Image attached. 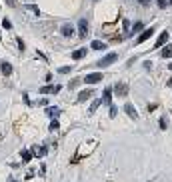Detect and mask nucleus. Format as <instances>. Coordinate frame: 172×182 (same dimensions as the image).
Here are the masks:
<instances>
[{
	"label": "nucleus",
	"instance_id": "nucleus-14",
	"mask_svg": "<svg viewBox=\"0 0 172 182\" xmlns=\"http://www.w3.org/2000/svg\"><path fill=\"white\" fill-rule=\"evenodd\" d=\"M20 156H22V162H30V158H32L34 154H32V150H22Z\"/></svg>",
	"mask_w": 172,
	"mask_h": 182
},
{
	"label": "nucleus",
	"instance_id": "nucleus-34",
	"mask_svg": "<svg viewBox=\"0 0 172 182\" xmlns=\"http://www.w3.org/2000/svg\"><path fill=\"white\" fill-rule=\"evenodd\" d=\"M170 4H172V0H170Z\"/></svg>",
	"mask_w": 172,
	"mask_h": 182
},
{
	"label": "nucleus",
	"instance_id": "nucleus-27",
	"mask_svg": "<svg viewBox=\"0 0 172 182\" xmlns=\"http://www.w3.org/2000/svg\"><path fill=\"white\" fill-rule=\"evenodd\" d=\"M28 10H32L34 14H40V10H38V8H36V6H28Z\"/></svg>",
	"mask_w": 172,
	"mask_h": 182
},
{
	"label": "nucleus",
	"instance_id": "nucleus-25",
	"mask_svg": "<svg viewBox=\"0 0 172 182\" xmlns=\"http://www.w3.org/2000/svg\"><path fill=\"white\" fill-rule=\"evenodd\" d=\"M116 112H118V108H116V106H110V116H112V118L116 116Z\"/></svg>",
	"mask_w": 172,
	"mask_h": 182
},
{
	"label": "nucleus",
	"instance_id": "nucleus-23",
	"mask_svg": "<svg viewBox=\"0 0 172 182\" xmlns=\"http://www.w3.org/2000/svg\"><path fill=\"white\" fill-rule=\"evenodd\" d=\"M58 126H60V124H58V120L54 118L52 122H50V130H58Z\"/></svg>",
	"mask_w": 172,
	"mask_h": 182
},
{
	"label": "nucleus",
	"instance_id": "nucleus-3",
	"mask_svg": "<svg viewBox=\"0 0 172 182\" xmlns=\"http://www.w3.org/2000/svg\"><path fill=\"white\" fill-rule=\"evenodd\" d=\"M100 80H102V74H100V72H92V74H86V78H84L86 84H98Z\"/></svg>",
	"mask_w": 172,
	"mask_h": 182
},
{
	"label": "nucleus",
	"instance_id": "nucleus-12",
	"mask_svg": "<svg viewBox=\"0 0 172 182\" xmlns=\"http://www.w3.org/2000/svg\"><path fill=\"white\" fill-rule=\"evenodd\" d=\"M0 70L4 72L6 76H10V74H12V64H10V62H2V64H0Z\"/></svg>",
	"mask_w": 172,
	"mask_h": 182
},
{
	"label": "nucleus",
	"instance_id": "nucleus-2",
	"mask_svg": "<svg viewBox=\"0 0 172 182\" xmlns=\"http://www.w3.org/2000/svg\"><path fill=\"white\" fill-rule=\"evenodd\" d=\"M60 88H62L60 84H54V86H52V84H48V86L38 88V92H40V94H58V92H60Z\"/></svg>",
	"mask_w": 172,
	"mask_h": 182
},
{
	"label": "nucleus",
	"instance_id": "nucleus-30",
	"mask_svg": "<svg viewBox=\"0 0 172 182\" xmlns=\"http://www.w3.org/2000/svg\"><path fill=\"white\" fill-rule=\"evenodd\" d=\"M18 48H20V50H24V42H22V38H18Z\"/></svg>",
	"mask_w": 172,
	"mask_h": 182
},
{
	"label": "nucleus",
	"instance_id": "nucleus-15",
	"mask_svg": "<svg viewBox=\"0 0 172 182\" xmlns=\"http://www.w3.org/2000/svg\"><path fill=\"white\" fill-rule=\"evenodd\" d=\"M46 146H40V148H34L32 152H34V156H38V158H42V156H46Z\"/></svg>",
	"mask_w": 172,
	"mask_h": 182
},
{
	"label": "nucleus",
	"instance_id": "nucleus-32",
	"mask_svg": "<svg viewBox=\"0 0 172 182\" xmlns=\"http://www.w3.org/2000/svg\"><path fill=\"white\" fill-rule=\"evenodd\" d=\"M168 68H170V72H172V62H170V64H168Z\"/></svg>",
	"mask_w": 172,
	"mask_h": 182
},
{
	"label": "nucleus",
	"instance_id": "nucleus-33",
	"mask_svg": "<svg viewBox=\"0 0 172 182\" xmlns=\"http://www.w3.org/2000/svg\"><path fill=\"white\" fill-rule=\"evenodd\" d=\"M8 182H16V180H14V178H10V180H8Z\"/></svg>",
	"mask_w": 172,
	"mask_h": 182
},
{
	"label": "nucleus",
	"instance_id": "nucleus-11",
	"mask_svg": "<svg viewBox=\"0 0 172 182\" xmlns=\"http://www.w3.org/2000/svg\"><path fill=\"white\" fill-rule=\"evenodd\" d=\"M84 56H86V48H78V50L72 52V58H74V60H82Z\"/></svg>",
	"mask_w": 172,
	"mask_h": 182
},
{
	"label": "nucleus",
	"instance_id": "nucleus-16",
	"mask_svg": "<svg viewBox=\"0 0 172 182\" xmlns=\"http://www.w3.org/2000/svg\"><path fill=\"white\" fill-rule=\"evenodd\" d=\"M92 48H94V50H104V48H106V42H100V40H94V42H92Z\"/></svg>",
	"mask_w": 172,
	"mask_h": 182
},
{
	"label": "nucleus",
	"instance_id": "nucleus-4",
	"mask_svg": "<svg viewBox=\"0 0 172 182\" xmlns=\"http://www.w3.org/2000/svg\"><path fill=\"white\" fill-rule=\"evenodd\" d=\"M152 34H154V28H146V30H144V32L138 36V38H136V42H134V44H142L144 40H148Z\"/></svg>",
	"mask_w": 172,
	"mask_h": 182
},
{
	"label": "nucleus",
	"instance_id": "nucleus-19",
	"mask_svg": "<svg viewBox=\"0 0 172 182\" xmlns=\"http://www.w3.org/2000/svg\"><path fill=\"white\" fill-rule=\"evenodd\" d=\"M48 116H54V118H58V116H60V110H58V108H48Z\"/></svg>",
	"mask_w": 172,
	"mask_h": 182
},
{
	"label": "nucleus",
	"instance_id": "nucleus-20",
	"mask_svg": "<svg viewBox=\"0 0 172 182\" xmlns=\"http://www.w3.org/2000/svg\"><path fill=\"white\" fill-rule=\"evenodd\" d=\"M2 26H4L6 30H10V28H12V22H10L8 18H4V20H2Z\"/></svg>",
	"mask_w": 172,
	"mask_h": 182
},
{
	"label": "nucleus",
	"instance_id": "nucleus-24",
	"mask_svg": "<svg viewBox=\"0 0 172 182\" xmlns=\"http://www.w3.org/2000/svg\"><path fill=\"white\" fill-rule=\"evenodd\" d=\"M166 4H170V2H166V0H158V8H166Z\"/></svg>",
	"mask_w": 172,
	"mask_h": 182
},
{
	"label": "nucleus",
	"instance_id": "nucleus-17",
	"mask_svg": "<svg viewBox=\"0 0 172 182\" xmlns=\"http://www.w3.org/2000/svg\"><path fill=\"white\" fill-rule=\"evenodd\" d=\"M162 58H172V44L166 48H162Z\"/></svg>",
	"mask_w": 172,
	"mask_h": 182
},
{
	"label": "nucleus",
	"instance_id": "nucleus-6",
	"mask_svg": "<svg viewBox=\"0 0 172 182\" xmlns=\"http://www.w3.org/2000/svg\"><path fill=\"white\" fill-rule=\"evenodd\" d=\"M78 34H80L82 40L86 38V34H88V22H86V20H80V22H78Z\"/></svg>",
	"mask_w": 172,
	"mask_h": 182
},
{
	"label": "nucleus",
	"instance_id": "nucleus-9",
	"mask_svg": "<svg viewBox=\"0 0 172 182\" xmlns=\"http://www.w3.org/2000/svg\"><path fill=\"white\" fill-rule=\"evenodd\" d=\"M124 110H126V114H128L132 120H138V112H136V108H134L132 104H126V106H124Z\"/></svg>",
	"mask_w": 172,
	"mask_h": 182
},
{
	"label": "nucleus",
	"instance_id": "nucleus-18",
	"mask_svg": "<svg viewBox=\"0 0 172 182\" xmlns=\"http://www.w3.org/2000/svg\"><path fill=\"white\" fill-rule=\"evenodd\" d=\"M132 32H144V24L142 22H136L132 26Z\"/></svg>",
	"mask_w": 172,
	"mask_h": 182
},
{
	"label": "nucleus",
	"instance_id": "nucleus-22",
	"mask_svg": "<svg viewBox=\"0 0 172 182\" xmlns=\"http://www.w3.org/2000/svg\"><path fill=\"white\" fill-rule=\"evenodd\" d=\"M70 70H72L70 66H62V68H58V72H60V74H68Z\"/></svg>",
	"mask_w": 172,
	"mask_h": 182
},
{
	"label": "nucleus",
	"instance_id": "nucleus-13",
	"mask_svg": "<svg viewBox=\"0 0 172 182\" xmlns=\"http://www.w3.org/2000/svg\"><path fill=\"white\" fill-rule=\"evenodd\" d=\"M92 94H94V92H92V90H82L80 94H78V102H84L86 98H90Z\"/></svg>",
	"mask_w": 172,
	"mask_h": 182
},
{
	"label": "nucleus",
	"instance_id": "nucleus-26",
	"mask_svg": "<svg viewBox=\"0 0 172 182\" xmlns=\"http://www.w3.org/2000/svg\"><path fill=\"white\" fill-rule=\"evenodd\" d=\"M158 122H160V128H166V124H168V122H166V118H160V120H158Z\"/></svg>",
	"mask_w": 172,
	"mask_h": 182
},
{
	"label": "nucleus",
	"instance_id": "nucleus-29",
	"mask_svg": "<svg viewBox=\"0 0 172 182\" xmlns=\"http://www.w3.org/2000/svg\"><path fill=\"white\" fill-rule=\"evenodd\" d=\"M138 2H140L142 6H148V4H150V0H138Z\"/></svg>",
	"mask_w": 172,
	"mask_h": 182
},
{
	"label": "nucleus",
	"instance_id": "nucleus-1",
	"mask_svg": "<svg viewBox=\"0 0 172 182\" xmlns=\"http://www.w3.org/2000/svg\"><path fill=\"white\" fill-rule=\"evenodd\" d=\"M116 60H118V54H116V52H110V54H106L102 60H98V66H100V68H106V66H110V64H114Z\"/></svg>",
	"mask_w": 172,
	"mask_h": 182
},
{
	"label": "nucleus",
	"instance_id": "nucleus-31",
	"mask_svg": "<svg viewBox=\"0 0 172 182\" xmlns=\"http://www.w3.org/2000/svg\"><path fill=\"white\" fill-rule=\"evenodd\" d=\"M6 4H8V6H16V0H6Z\"/></svg>",
	"mask_w": 172,
	"mask_h": 182
},
{
	"label": "nucleus",
	"instance_id": "nucleus-7",
	"mask_svg": "<svg viewBox=\"0 0 172 182\" xmlns=\"http://www.w3.org/2000/svg\"><path fill=\"white\" fill-rule=\"evenodd\" d=\"M168 36H170V34H168L166 30H164V32H160V36H158V40H156V42H154V46H156V48L164 46V44L168 42Z\"/></svg>",
	"mask_w": 172,
	"mask_h": 182
},
{
	"label": "nucleus",
	"instance_id": "nucleus-21",
	"mask_svg": "<svg viewBox=\"0 0 172 182\" xmlns=\"http://www.w3.org/2000/svg\"><path fill=\"white\" fill-rule=\"evenodd\" d=\"M100 104H102V100H94V102H92V106H90V112H94Z\"/></svg>",
	"mask_w": 172,
	"mask_h": 182
},
{
	"label": "nucleus",
	"instance_id": "nucleus-28",
	"mask_svg": "<svg viewBox=\"0 0 172 182\" xmlns=\"http://www.w3.org/2000/svg\"><path fill=\"white\" fill-rule=\"evenodd\" d=\"M156 110V104H148V112H154Z\"/></svg>",
	"mask_w": 172,
	"mask_h": 182
},
{
	"label": "nucleus",
	"instance_id": "nucleus-8",
	"mask_svg": "<svg viewBox=\"0 0 172 182\" xmlns=\"http://www.w3.org/2000/svg\"><path fill=\"white\" fill-rule=\"evenodd\" d=\"M114 92L118 96H126V94H128V86H126L124 82H118V84L114 86Z\"/></svg>",
	"mask_w": 172,
	"mask_h": 182
},
{
	"label": "nucleus",
	"instance_id": "nucleus-5",
	"mask_svg": "<svg viewBox=\"0 0 172 182\" xmlns=\"http://www.w3.org/2000/svg\"><path fill=\"white\" fill-rule=\"evenodd\" d=\"M102 104L112 106V88H106V90L102 92Z\"/></svg>",
	"mask_w": 172,
	"mask_h": 182
},
{
	"label": "nucleus",
	"instance_id": "nucleus-10",
	"mask_svg": "<svg viewBox=\"0 0 172 182\" xmlns=\"http://www.w3.org/2000/svg\"><path fill=\"white\" fill-rule=\"evenodd\" d=\"M60 32H62V36H66V38H70L72 34H74V28H72L70 24H64L62 28H60Z\"/></svg>",
	"mask_w": 172,
	"mask_h": 182
}]
</instances>
